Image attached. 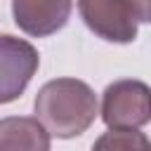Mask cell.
<instances>
[{
  "label": "cell",
  "instance_id": "cell-1",
  "mask_svg": "<svg viewBox=\"0 0 151 151\" xmlns=\"http://www.w3.org/2000/svg\"><path fill=\"white\" fill-rule=\"evenodd\" d=\"M35 120L47 130L50 137L73 139L83 134L97 118L94 90L78 78L47 80L33 101Z\"/></svg>",
  "mask_w": 151,
  "mask_h": 151
},
{
  "label": "cell",
  "instance_id": "cell-2",
  "mask_svg": "<svg viewBox=\"0 0 151 151\" xmlns=\"http://www.w3.org/2000/svg\"><path fill=\"white\" fill-rule=\"evenodd\" d=\"M78 12L85 26L109 42H132L137 38V26L151 21L149 2L127 0H80Z\"/></svg>",
  "mask_w": 151,
  "mask_h": 151
},
{
  "label": "cell",
  "instance_id": "cell-6",
  "mask_svg": "<svg viewBox=\"0 0 151 151\" xmlns=\"http://www.w3.org/2000/svg\"><path fill=\"white\" fill-rule=\"evenodd\" d=\"M0 151H50V134L31 116H7L0 118Z\"/></svg>",
  "mask_w": 151,
  "mask_h": 151
},
{
  "label": "cell",
  "instance_id": "cell-5",
  "mask_svg": "<svg viewBox=\"0 0 151 151\" xmlns=\"http://www.w3.org/2000/svg\"><path fill=\"white\" fill-rule=\"evenodd\" d=\"M71 12H73L71 0H14L12 2L14 24L33 38H45L61 31Z\"/></svg>",
  "mask_w": 151,
  "mask_h": 151
},
{
  "label": "cell",
  "instance_id": "cell-4",
  "mask_svg": "<svg viewBox=\"0 0 151 151\" xmlns=\"http://www.w3.org/2000/svg\"><path fill=\"white\" fill-rule=\"evenodd\" d=\"M40 66L38 50L17 35H0V104H9L24 94Z\"/></svg>",
  "mask_w": 151,
  "mask_h": 151
},
{
  "label": "cell",
  "instance_id": "cell-7",
  "mask_svg": "<svg viewBox=\"0 0 151 151\" xmlns=\"http://www.w3.org/2000/svg\"><path fill=\"white\" fill-rule=\"evenodd\" d=\"M92 151H151V144L139 130H109L97 137Z\"/></svg>",
  "mask_w": 151,
  "mask_h": 151
},
{
  "label": "cell",
  "instance_id": "cell-3",
  "mask_svg": "<svg viewBox=\"0 0 151 151\" xmlns=\"http://www.w3.org/2000/svg\"><path fill=\"white\" fill-rule=\"evenodd\" d=\"M101 120L109 130H139L151 120V90L146 83L123 78L111 83L101 97Z\"/></svg>",
  "mask_w": 151,
  "mask_h": 151
}]
</instances>
